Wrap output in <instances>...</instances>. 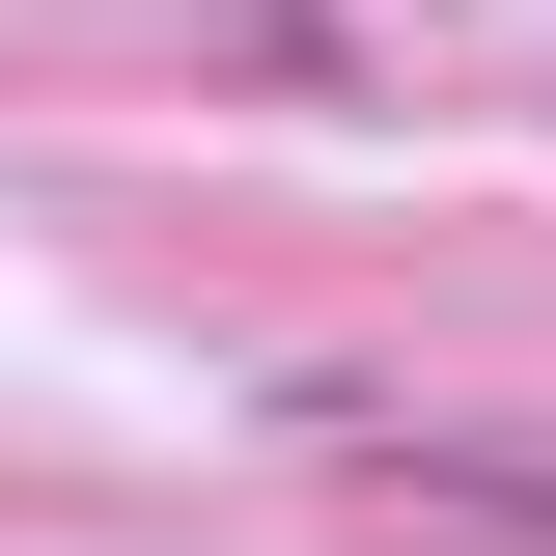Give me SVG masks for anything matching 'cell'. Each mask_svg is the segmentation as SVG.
<instances>
[{
  "label": "cell",
  "instance_id": "obj_1",
  "mask_svg": "<svg viewBox=\"0 0 556 556\" xmlns=\"http://www.w3.org/2000/svg\"><path fill=\"white\" fill-rule=\"evenodd\" d=\"M334 473L390 529H445V556H556V417H362L334 390Z\"/></svg>",
  "mask_w": 556,
  "mask_h": 556
}]
</instances>
